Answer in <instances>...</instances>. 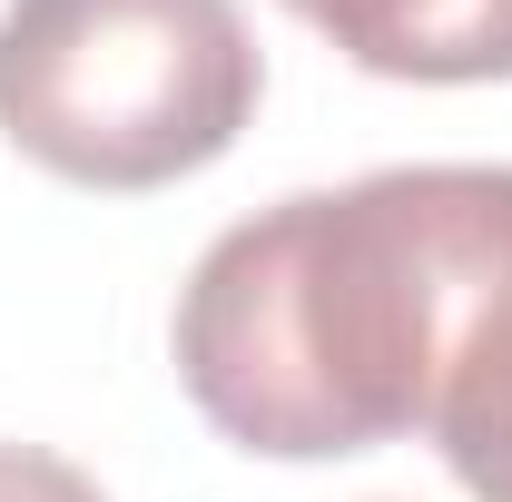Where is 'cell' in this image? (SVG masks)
I'll use <instances>...</instances> for the list:
<instances>
[{
    "mask_svg": "<svg viewBox=\"0 0 512 502\" xmlns=\"http://www.w3.org/2000/svg\"><path fill=\"white\" fill-rule=\"evenodd\" d=\"M512 227V168H375L227 227L178 286V384L266 463L424 434L473 276Z\"/></svg>",
    "mask_w": 512,
    "mask_h": 502,
    "instance_id": "cell-1",
    "label": "cell"
},
{
    "mask_svg": "<svg viewBox=\"0 0 512 502\" xmlns=\"http://www.w3.org/2000/svg\"><path fill=\"white\" fill-rule=\"evenodd\" d=\"M237 0H10L0 10V138L99 197H148L217 168L256 119Z\"/></svg>",
    "mask_w": 512,
    "mask_h": 502,
    "instance_id": "cell-2",
    "label": "cell"
},
{
    "mask_svg": "<svg viewBox=\"0 0 512 502\" xmlns=\"http://www.w3.org/2000/svg\"><path fill=\"white\" fill-rule=\"evenodd\" d=\"M424 434L473 502H512V227L493 247V266L473 276V306L444 345Z\"/></svg>",
    "mask_w": 512,
    "mask_h": 502,
    "instance_id": "cell-3",
    "label": "cell"
},
{
    "mask_svg": "<svg viewBox=\"0 0 512 502\" xmlns=\"http://www.w3.org/2000/svg\"><path fill=\"white\" fill-rule=\"evenodd\" d=\"M286 10L375 79L424 89L512 79V0H286Z\"/></svg>",
    "mask_w": 512,
    "mask_h": 502,
    "instance_id": "cell-4",
    "label": "cell"
},
{
    "mask_svg": "<svg viewBox=\"0 0 512 502\" xmlns=\"http://www.w3.org/2000/svg\"><path fill=\"white\" fill-rule=\"evenodd\" d=\"M0 502H109V493L40 443H0Z\"/></svg>",
    "mask_w": 512,
    "mask_h": 502,
    "instance_id": "cell-5",
    "label": "cell"
}]
</instances>
